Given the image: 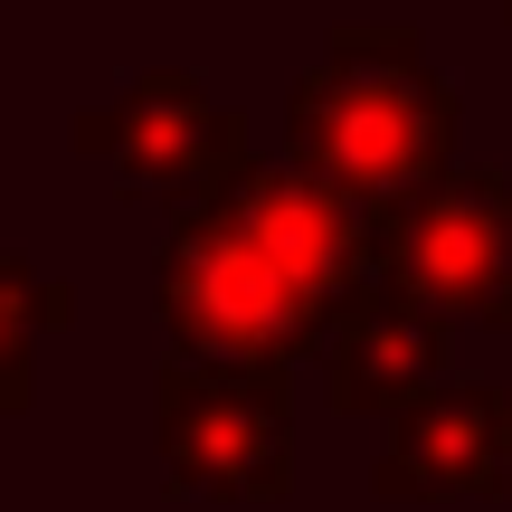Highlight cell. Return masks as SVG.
Here are the masks:
<instances>
[{
	"label": "cell",
	"instance_id": "cell-5",
	"mask_svg": "<svg viewBox=\"0 0 512 512\" xmlns=\"http://www.w3.org/2000/svg\"><path fill=\"white\" fill-rule=\"evenodd\" d=\"M76 152L105 162L124 200H171L181 209V200H200L209 181H228L247 162V124L190 67H152L114 105L76 114Z\"/></svg>",
	"mask_w": 512,
	"mask_h": 512
},
{
	"label": "cell",
	"instance_id": "cell-4",
	"mask_svg": "<svg viewBox=\"0 0 512 512\" xmlns=\"http://www.w3.org/2000/svg\"><path fill=\"white\" fill-rule=\"evenodd\" d=\"M162 465H171V494H200V503H285L294 494L285 370L171 351V370H162Z\"/></svg>",
	"mask_w": 512,
	"mask_h": 512
},
{
	"label": "cell",
	"instance_id": "cell-7",
	"mask_svg": "<svg viewBox=\"0 0 512 512\" xmlns=\"http://www.w3.org/2000/svg\"><path fill=\"white\" fill-rule=\"evenodd\" d=\"M380 494L389 503H475L503 494V389H446L427 380L408 408H389Z\"/></svg>",
	"mask_w": 512,
	"mask_h": 512
},
{
	"label": "cell",
	"instance_id": "cell-8",
	"mask_svg": "<svg viewBox=\"0 0 512 512\" xmlns=\"http://www.w3.org/2000/svg\"><path fill=\"white\" fill-rule=\"evenodd\" d=\"M67 313H76L67 285H48V275H29L19 256H0V418L29 408V389H38L29 351H38V332H57Z\"/></svg>",
	"mask_w": 512,
	"mask_h": 512
},
{
	"label": "cell",
	"instance_id": "cell-6",
	"mask_svg": "<svg viewBox=\"0 0 512 512\" xmlns=\"http://www.w3.org/2000/svg\"><path fill=\"white\" fill-rule=\"evenodd\" d=\"M313 361H323L332 408H351V418L408 408L427 380H446V313L418 304L408 285H389V275H361L342 294V313L323 323Z\"/></svg>",
	"mask_w": 512,
	"mask_h": 512
},
{
	"label": "cell",
	"instance_id": "cell-1",
	"mask_svg": "<svg viewBox=\"0 0 512 512\" xmlns=\"http://www.w3.org/2000/svg\"><path fill=\"white\" fill-rule=\"evenodd\" d=\"M370 275V209L313 181L304 162L266 171L238 162L181 200L162 247V323L171 351L190 361H247V370H294L313 361L323 323L342 294Z\"/></svg>",
	"mask_w": 512,
	"mask_h": 512
},
{
	"label": "cell",
	"instance_id": "cell-9",
	"mask_svg": "<svg viewBox=\"0 0 512 512\" xmlns=\"http://www.w3.org/2000/svg\"><path fill=\"white\" fill-rule=\"evenodd\" d=\"M503 10H512V0H503Z\"/></svg>",
	"mask_w": 512,
	"mask_h": 512
},
{
	"label": "cell",
	"instance_id": "cell-2",
	"mask_svg": "<svg viewBox=\"0 0 512 512\" xmlns=\"http://www.w3.org/2000/svg\"><path fill=\"white\" fill-rule=\"evenodd\" d=\"M285 143L342 200L389 209L456 162V95L408 29H342L285 95Z\"/></svg>",
	"mask_w": 512,
	"mask_h": 512
},
{
	"label": "cell",
	"instance_id": "cell-3",
	"mask_svg": "<svg viewBox=\"0 0 512 512\" xmlns=\"http://www.w3.org/2000/svg\"><path fill=\"white\" fill-rule=\"evenodd\" d=\"M370 275L408 285L446 323L512 332V181L503 171H437L408 200L370 209Z\"/></svg>",
	"mask_w": 512,
	"mask_h": 512
}]
</instances>
